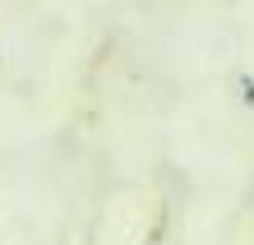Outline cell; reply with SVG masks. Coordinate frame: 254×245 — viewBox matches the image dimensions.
<instances>
[{
    "instance_id": "6da1fadb",
    "label": "cell",
    "mask_w": 254,
    "mask_h": 245,
    "mask_svg": "<svg viewBox=\"0 0 254 245\" xmlns=\"http://www.w3.org/2000/svg\"><path fill=\"white\" fill-rule=\"evenodd\" d=\"M241 93H245L241 102H245V106H254V79H250V74H241Z\"/></svg>"
}]
</instances>
